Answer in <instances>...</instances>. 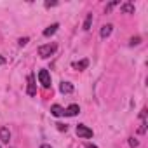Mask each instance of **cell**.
Masks as SVG:
<instances>
[{"mask_svg": "<svg viewBox=\"0 0 148 148\" xmlns=\"http://www.w3.org/2000/svg\"><path fill=\"white\" fill-rule=\"evenodd\" d=\"M56 44H45V45H40L38 47V56L40 58H49V56H52L54 52H56Z\"/></svg>", "mask_w": 148, "mask_h": 148, "instance_id": "1", "label": "cell"}, {"mask_svg": "<svg viewBox=\"0 0 148 148\" xmlns=\"http://www.w3.org/2000/svg\"><path fill=\"white\" fill-rule=\"evenodd\" d=\"M38 82L42 84V87L49 89L51 87V73L47 70H40L38 71Z\"/></svg>", "mask_w": 148, "mask_h": 148, "instance_id": "2", "label": "cell"}, {"mask_svg": "<svg viewBox=\"0 0 148 148\" xmlns=\"http://www.w3.org/2000/svg\"><path fill=\"white\" fill-rule=\"evenodd\" d=\"M75 131H77V136H79V138H84V139L92 138V129H89V127L84 125V124H79Z\"/></svg>", "mask_w": 148, "mask_h": 148, "instance_id": "3", "label": "cell"}, {"mask_svg": "<svg viewBox=\"0 0 148 148\" xmlns=\"http://www.w3.org/2000/svg\"><path fill=\"white\" fill-rule=\"evenodd\" d=\"M26 92H28L30 96H35V94H37V86H35V79H33V75L28 77V87H26Z\"/></svg>", "mask_w": 148, "mask_h": 148, "instance_id": "4", "label": "cell"}, {"mask_svg": "<svg viewBox=\"0 0 148 148\" xmlns=\"http://www.w3.org/2000/svg\"><path fill=\"white\" fill-rule=\"evenodd\" d=\"M0 141L2 143H9L11 141V131L7 127H0Z\"/></svg>", "mask_w": 148, "mask_h": 148, "instance_id": "5", "label": "cell"}, {"mask_svg": "<svg viewBox=\"0 0 148 148\" xmlns=\"http://www.w3.org/2000/svg\"><path fill=\"white\" fill-rule=\"evenodd\" d=\"M77 113H80V108H79V105H70V106L64 110V115H68V117H75Z\"/></svg>", "mask_w": 148, "mask_h": 148, "instance_id": "6", "label": "cell"}, {"mask_svg": "<svg viewBox=\"0 0 148 148\" xmlns=\"http://www.w3.org/2000/svg\"><path fill=\"white\" fill-rule=\"evenodd\" d=\"M59 91H61L63 94H71V92H73V86H71L70 82H61Z\"/></svg>", "mask_w": 148, "mask_h": 148, "instance_id": "7", "label": "cell"}, {"mask_svg": "<svg viewBox=\"0 0 148 148\" xmlns=\"http://www.w3.org/2000/svg\"><path fill=\"white\" fill-rule=\"evenodd\" d=\"M120 11H122V12H125V14H134V4L125 2V4H122V5H120Z\"/></svg>", "mask_w": 148, "mask_h": 148, "instance_id": "8", "label": "cell"}, {"mask_svg": "<svg viewBox=\"0 0 148 148\" xmlns=\"http://www.w3.org/2000/svg\"><path fill=\"white\" fill-rule=\"evenodd\" d=\"M58 28H59V25H58V23H54V25L47 26V28L44 30V37H51V35H54V33L58 32Z\"/></svg>", "mask_w": 148, "mask_h": 148, "instance_id": "9", "label": "cell"}, {"mask_svg": "<svg viewBox=\"0 0 148 148\" xmlns=\"http://www.w3.org/2000/svg\"><path fill=\"white\" fill-rule=\"evenodd\" d=\"M112 30H113V26H112V25H105V26L101 28V33H99V35H101V38H108V37L112 35Z\"/></svg>", "mask_w": 148, "mask_h": 148, "instance_id": "10", "label": "cell"}, {"mask_svg": "<svg viewBox=\"0 0 148 148\" xmlns=\"http://www.w3.org/2000/svg\"><path fill=\"white\" fill-rule=\"evenodd\" d=\"M51 113L54 117H61V115H64V108H61L59 105H52L51 106Z\"/></svg>", "mask_w": 148, "mask_h": 148, "instance_id": "11", "label": "cell"}, {"mask_svg": "<svg viewBox=\"0 0 148 148\" xmlns=\"http://www.w3.org/2000/svg\"><path fill=\"white\" fill-rule=\"evenodd\" d=\"M87 66H89V61L87 59H82V61L73 63V68H75V70H86Z\"/></svg>", "mask_w": 148, "mask_h": 148, "instance_id": "12", "label": "cell"}, {"mask_svg": "<svg viewBox=\"0 0 148 148\" xmlns=\"http://www.w3.org/2000/svg\"><path fill=\"white\" fill-rule=\"evenodd\" d=\"M91 23H92V14H87V18H86V23H84V30H86V32L91 28Z\"/></svg>", "mask_w": 148, "mask_h": 148, "instance_id": "13", "label": "cell"}, {"mask_svg": "<svg viewBox=\"0 0 148 148\" xmlns=\"http://www.w3.org/2000/svg\"><path fill=\"white\" fill-rule=\"evenodd\" d=\"M139 42H141V38H139V37H132V38H131V42H129V44H131V45H138V44H139Z\"/></svg>", "mask_w": 148, "mask_h": 148, "instance_id": "14", "label": "cell"}, {"mask_svg": "<svg viewBox=\"0 0 148 148\" xmlns=\"http://www.w3.org/2000/svg\"><path fill=\"white\" fill-rule=\"evenodd\" d=\"M129 145H131V148H136L139 143H138V139H134V138H129Z\"/></svg>", "mask_w": 148, "mask_h": 148, "instance_id": "15", "label": "cell"}, {"mask_svg": "<svg viewBox=\"0 0 148 148\" xmlns=\"http://www.w3.org/2000/svg\"><path fill=\"white\" fill-rule=\"evenodd\" d=\"M18 44H19L21 47H23V45H26V44H28V37H23V38H19V40H18Z\"/></svg>", "mask_w": 148, "mask_h": 148, "instance_id": "16", "label": "cell"}, {"mask_svg": "<svg viewBox=\"0 0 148 148\" xmlns=\"http://www.w3.org/2000/svg\"><path fill=\"white\" fill-rule=\"evenodd\" d=\"M58 5V2H45V7H54Z\"/></svg>", "mask_w": 148, "mask_h": 148, "instance_id": "17", "label": "cell"}, {"mask_svg": "<svg viewBox=\"0 0 148 148\" xmlns=\"http://www.w3.org/2000/svg\"><path fill=\"white\" fill-rule=\"evenodd\" d=\"M56 125H58L59 131H66V125H64V124H56Z\"/></svg>", "mask_w": 148, "mask_h": 148, "instance_id": "18", "label": "cell"}, {"mask_svg": "<svg viewBox=\"0 0 148 148\" xmlns=\"http://www.w3.org/2000/svg\"><path fill=\"white\" fill-rule=\"evenodd\" d=\"M145 115H146V110H141V113H139V117H141V119H145Z\"/></svg>", "mask_w": 148, "mask_h": 148, "instance_id": "19", "label": "cell"}, {"mask_svg": "<svg viewBox=\"0 0 148 148\" xmlns=\"http://www.w3.org/2000/svg\"><path fill=\"white\" fill-rule=\"evenodd\" d=\"M86 148H98V146H94V145H91V143H87V145H86Z\"/></svg>", "mask_w": 148, "mask_h": 148, "instance_id": "20", "label": "cell"}, {"mask_svg": "<svg viewBox=\"0 0 148 148\" xmlns=\"http://www.w3.org/2000/svg\"><path fill=\"white\" fill-rule=\"evenodd\" d=\"M4 63H5V59H4V56H0V66H2Z\"/></svg>", "mask_w": 148, "mask_h": 148, "instance_id": "21", "label": "cell"}, {"mask_svg": "<svg viewBox=\"0 0 148 148\" xmlns=\"http://www.w3.org/2000/svg\"><path fill=\"white\" fill-rule=\"evenodd\" d=\"M40 148H52V146H51V145H42Z\"/></svg>", "mask_w": 148, "mask_h": 148, "instance_id": "22", "label": "cell"}, {"mask_svg": "<svg viewBox=\"0 0 148 148\" xmlns=\"http://www.w3.org/2000/svg\"><path fill=\"white\" fill-rule=\"evenodd\" d=\"M0 148H2V146H0Z\"/></svg>", "mask_w": 148, "mask_h": 148, "instance_id": "23", "label": "cell"}]
</instances>
